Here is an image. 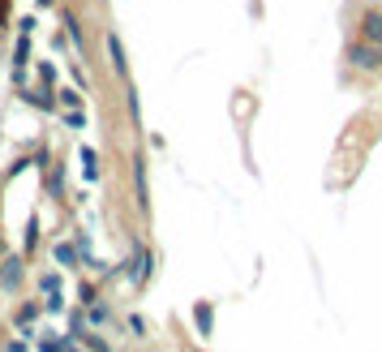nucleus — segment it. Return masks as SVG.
<instances>
[{"mask_svg":"<svg viewBox=\"0 0 382 352\" xmlns=\"http://www.w3.org/2000/svg\"><path fill=\"white\" fill-rule=\"evenodd\" d=\"M365 39L382 43V18H370V22H365Z\"/></svg>","mask_w":382,"mask_h":352,"instance_id":"1","label":"nucleus"}]
</instances>
